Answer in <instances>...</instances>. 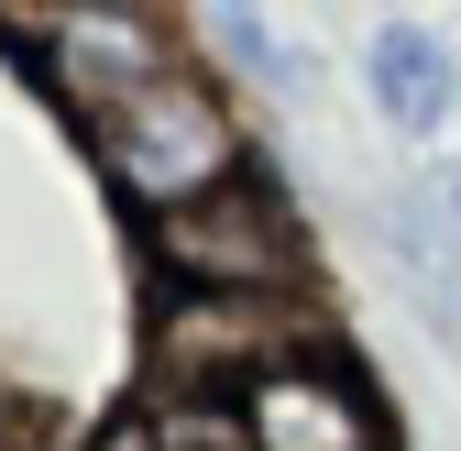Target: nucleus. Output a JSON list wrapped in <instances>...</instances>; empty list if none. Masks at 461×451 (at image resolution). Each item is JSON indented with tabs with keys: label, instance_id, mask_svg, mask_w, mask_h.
<instances>
[{
	"label": "nucleus",
	"instance_id": "nucleus-2",
	"mask_svg": "<svg viewBox=\"0 0 461 451\" xmlns=\"http://www.w3.org/2000/svg\"><path fill=\"white\" fill-rule=\"evenodd\" d=\"M330 353V330L308 298H154L143 330V374H154V408H242L264 374Z\"/></svg>",
	"mask_w": 461,
	"mask_h": 451
},
{
	"label": "nucleus",
	"instance_id": "nucleus-5",
	"mask_svg": "<svg viewBox=\"0 0 461 451\" xmlns=\"http://www.w3.org/2000/svg\"><path fill=\"white\" fill-rule=\"evenodd\" d=\"M230 419H242L253 451H395V440H384V408H374V385L340 364V353H308V364L264 374Z\"/></svg>",
	"mask_w": 461,
	"mask_h": 451
},
{
	"label": "nucleus",
	"instance_id": "nucleus-8",
	"mask_svg": "<svg viewBox=\"0 0 461 451\" xmlns=\"http://www.w3.org/2000/svg\"><path fill=\"white\" fill-rule=\"evenodd\" d=\"M88 451H154V419H132V429H99Z\"/></svg>",
	"mask_w": 461,
	"mask_h": 451
},
{
	"label": "nucleus",
	"instance_id": "nucleus-1",
	"mask_svg": "<svg viewBox=\"0 0 461 451\" xmlns=\"http://www.w3.org/2000/svg\"><path fill=\"white\" fill-rule=\"evenodd\" d=\"M99 143V177L122 188L143 220H176L220 188H242L253 165H242V122H230V99L209 67H176V78H154L143 99H122L110 122H88Z\"/></svg>",
	"mask_w": 461,
	"mask_h": 451
},
{
	"label": "nucleus",
	"instance_id": "nucleus-6",
	"mask_svg": "<svg viewBox=\"0 0 461 451\" xmlns=\"http://www.w3.org/2000/svg\"><path fill=\"white\" fill-rule=\"evenodd\" d=\"M374 110L395 133H429L439 110H450V55H439V33H418V23H384L374 33Z\"/></svg>",
	"mask_w": 461,
	"mask_h": 451
},
{
	"label": "nucleus",
	"instance_id": "nucleus-7",
	"mask_svg": "<svg viewBox=\"0 0 461 451\" xmlns=\"http://www.w3.org/2000/svg\"><path fill=\"white\" fill-rule=\"evenodd\" d=\"M209 44H230V55H242V67L285 78V55H275V23H264V12H242V0H230V12H209Z\"/></svg>",
	"mask_w": 461,
	"mask_h": 451
},
{
	"label": "nucleus",
	"instance_id": "nucleus-3",
	"mask_svg": "<svg viewBox=\"0 0 461 451\" xmlns=\"http://www.w3.org/2000/svg\"><path fill=\"white\" fill-rule=\"evenodd\" d=\"M143 253L176 298H297V275H308V232L253 177L176 209V220H143Z\"/></svg>",
	"mask_w": 461,
	"mask_h": 451
},
{
	"label": "nucleus",
	"instance_id": "nucleus-9",
	"mask_svg": "<svg viewBox=\"0 0 461 451\" xmlns=\"http://www.w3.org/2000/svg\"><path fill=\"white\" fill-rule=\"evenodd\" d=\"M450 220H461V177H450Z\"/></svg>",
	"mask_w": 461,
	"mask_h": 451
},
{
	"label": "nucleus",
	"instance_id": "nucleus-4",
	"mask_svg": "<svg viewBox=\"0 0 461 451\" xmlns=\"http://www.w3.org/2000/svg\"><path fill=\"white\" fill-rule=\"evenodd\" d=\"M44 78L77 99V122H110L122 99H143L154 78H176L187 55L154 12H44Z\"/></svg>",
	"mask_w": 461,
	"mask_h": 451
}]
</instances>
